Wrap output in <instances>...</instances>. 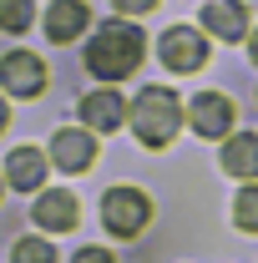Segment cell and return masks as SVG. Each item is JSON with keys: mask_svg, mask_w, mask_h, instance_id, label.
<instances>
[{"mask_svg": "<svg viewBox=\"0 0 258 263\" xmlns=\"http://www.w3.org/2000/svg\"><path fill=\"white\" fill-rule=\"evenodd\" d=\"M76 218H81V208H76V197L71 193H46L41 202H35V223L41 228H51V233H66V228H76Z\"/></svg>", "mask_w": 258, "mask_h": 263, "instance_id": "obj_11", "label": "cell"}, {"mask_svg": "<svg viewBox=\"0 0 258 263\" xmlns=\"http://www.w3.org/2000/svg\"><path fill=\"white\" fill-rule=\"evenodd\" d=\"M0 86H5L10 97H41V91H46V66H41V56L10 51V56L0 61Z\"/></svg>", "mask_w": 258, "mask_h": 263, "instance_id": "obj_5", "label": "cell"}, {"mask_svg": "<svg viewBox=\"0 0 258 263\" xmlns=\"http://www.w3.org/2000/svg\"><path fill=\"white\" fill-rule=\"evenodd\" d=\"M10 258H15V263H56V248H51L46 238H21Z\"/></svg>", "mask_w": 258, "mask_h": 263, "instance_id": "obj_15", "label": "cell"}, {"mask_svg": "<svg viewBox=\"0 0 258 263\" xmlns=\"http://www.w3.org/2000/svg\"><path fill=\"white\" fill-rule=\"evenodd\" d=\"M157 56H162V66H167V71L188 76V71H197V66L208 61V41H202L193 26H172V31H162Z\"/></svg>", "mask_w": 258, "mask_h": 263, "instance_id": "obj_4", "label": "cell"}, {"mask_svg": "<svg viewBox=\"0 0 258 263\" xmlns=\"http://www.w3.org/2000/svg\"><path fill=\"white\" fill-rule=\"evenodd\" d=\"M147 218H152V202H147V193H137V187H112V193L101 197V223H106V233H117V238H137V233L147 228Z\"/></svg>", "mask_w": 258, "mask_h": 263, "instance_id": "obj_3", "label": "cell"}, {"mask_svg": "<svg viewBox=\"0 0 258 263\" xmlns=\"http://www.w3.org/2000/svg\"><path fill=\"white\" fill-rule=\"evenodd\" d=\"M5 117H10V111H5V101H0V132H5Z\"/></svg>", "mask_w": 258, "mask_h": 263, "instance_id": "obj_19", "label": "cell"}, {"mask_svg": "<svg viewBox=\"0 0 258 263\" xmlns=\"http://www.w3.org/2000/svg\"><path fill=\"white\" fill-rule=\"evenodd\" d=\"M31 5H26V0H15V5H0V31H26V26H31Z\"/></svg>", "mask_w": 258, "mask_h": 263, "instance_id": "obj_16", "label": "cell"}, {"mask_svg": "<svg viewBox=\"0 0 258 263\" xmlns=\"http://www.w3.org/2000/svg\"><path fill=\"white\" fill-rule=\"evenodd\" d=\"M147 10H152V0H137V5L122 0V5H117V15H147Z\"/></svg>", "mask_w": 258, "mask_h": 263, "instance_id": "obj_18", "label": "cell"}, {"mask_svg": "<svg viewBox=\"0 0 258 263\" xmlns=\"http://www.w3.org/2000/svg\"><path fill=\"white\" fill-rule=\"evenodd\" d=\"M5 177H10L15 193H35L41 177H46V157H41L35 147H15V152L5 157Z\"/></svg>", "mask_w": 258, "mask_h": 263, "instance_id": "obj_10", "label": "cell"}, {"mask_svg": "<svg viewBox=\"0 0 258 263\" xmlns=\"http://www.w3.org/2000/svg\"><path fill=\"white\" fill-rule=\"evenodd\" d=\"M253 61H258V35H253Z\"/></svg>", "mask_w": 258, "mask_h": 263, "instance_id": "obj_20", "label": "cell"}, {"mask_svg": "<svg viewBox=\"0 0 258 263\" xmlns=\"http://www.w3.org/2000/svg\"><path fill=\"white\" fill-rule=\"evenodd\" d=\"M202 26L218 35V41H243V35H248V5H238V0H213V5H202Z\"/></svg>", "mask_w": 258, "mask_h": 263, "instance_id": "obj_9", "label": "cell"}, {"mask_svg": "<svg viewBox=\"0 0 258 263\" xmlns=\"http://www.w3.org/2000/svg\"><path fill=\"white\" fill-rule=\"evenodd\" d=\"M188 117H193L197 137H228L233 132V101L218 97V91H202V97H193Z\"/></svg>", "mask_w": 258, "mask_h": 263, "instance_id": "obj_6", "label": "cell"}, {"mask_svg": "<svg viewBox=\"0 0 258 263\" xmlns=\"http://www.w3.org/2000/svg\"><path fill=\"white\" fill-rule=\"evenodd\" d=\"M182 127V101L172 97L167 86H142L132 101V132L142 137V147H167Z\"/></svg>", "mask_w": 258, "mask_h": 263, "instance_id": "obj_1", "label": "cell"}, {"mask_svg": "<svg viewBox=\"0 0 258 263\" xmlns=\"http://www.w3.org/2000/svg\"><path fill=\"white\" fill-rule=\"evenodd\" d=\"M76 263H112V253H106V248H81Z\"/></svg>", "mask_w": 258, "mask_h": 263, "instance_id": "obj_17", "label": "cell"}, {"mask_svg": "<svg viewBox=\"0 0 258 263\" xmlns=\"http://www.w3.org/2000/svg\"><path fill=\"white\" fill-rule=\"evenodd\" d=\"M223 167L233 177H258V137L253 132H238L223 142Z\"/></svg>", "mask_w": 258, "mask_h": 263, "instance_id": "obj_13", "label": "cell"}, {"mask_svg": "<svg viewBox=\"0 0 258 263\" xmlns=\"http://www.w3.org/2000/svg\"><path fill=\"white\" fill-rule=\"evenodd\" d=\"M81 117H86V127H97V132H117L122 117H127V101L117 91H91L81 101Z\"/></svg>", "mask_w": 258, "mask_h": 263, "instance_id": "obj_12", "label": "cell"}, {"mask_svg": "<svg viewBox=\"0 0 258 263\" xmlns=\"http://www.w3.org/2000/svg\"><path fill=\"white\" fill-rule=\"evenodd\" d=\"M142 61V35L122 26V21H106L97 35H91V46H86V71H97L106 81H117V76H132Z\"/></svg>", "mask_w": 258, "mask_h": 263, "instance_id": "obj_2", "label": "cell"}, {"mask_svg": "<svg viewBox=\"0 0 258 263\" xmlns=\"http://www.w3.org/2000/svg\"><path fill=\"white\" fill-rule=\"evenodd\" d=\"M233 223H238L243 233H258V187H253V182L233 197Z\"/></svg>", "mask_w": 258, "mask_h": 263, "instance_id": "obj_14", "label": "cell"}, {"mask_svg": "<svg viewBox=\"0 0 258 263\" xmlns=\"http://www.w3.org/2000/svg\"><path fill=\"white\" fill-rule=\"evenodd\" d=\"M86 26H91V10L81 0H51L46 5V35L51 41H76Z\"/></svg>", "mask_w": 258, "mask_h": 263, "instance_id": "obj_8", "label": "cell"}, {"mask_svg": "<svg viewBox=\"0 0 258 263\" xmlns=\"http://www.w3.org/2000/svg\"><path fill=\"white\" fill-rule=\"evenodd\" d=\"M51 162L66 167V172H86V167L97 162V142H91V132H76L66 127L51 137Z\"/></svg>", "mask_w": 258, "mask_h": 263, "instance_id": "obj_7", "label": "cell"}]
</instances>
